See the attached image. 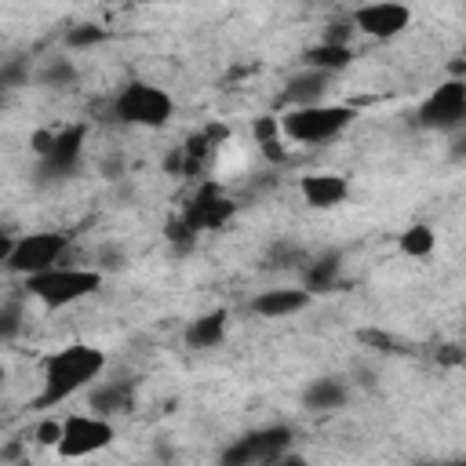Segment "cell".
I'll return each instance as SVG.
<instances>
[{
	"mask_svg": "<svg viewBox=\"0 0 466 466\" xmlns=\"http://www.w3.org/2000/svg\"><path fill=\"white\" fill-rule=\"evenodd\" d=\"M58 430H62V419H44V422L36 426V441L47 444V448H55V444H58Z\"/></svg>",
	"mask_w": 466,
	"mask_h": 466,
	"instance_id": "obj_24",
	"label": "cell"
},
{
	"mask_svg": "<svg viewBox=\"0 0 466 466\" xmlns=\"http://www.w3.org/2000/svg\"><path fill=\"white\" fill-rule=\"evenodd\" d=\"M69 251V237L58 233V229H36V233H22L11 240L7 255H4V266L18 277H29V273H40L55 262H62Z\"/></svg>",
	"mask_w": 466,
	"mask_h": 466,
	"instance_id": "obj_6",
	"label": "cell"
},
{
	"mask_svg": "<svg viewBox=\"0 0 466 466\" xmlns=\"http://www.w3.org/2000/svg\"><path fill=\"white\" fill-rule=\"evenodd\" d=\"M109 113H113V120H120V124H127V127L160 131V127H167L171 116H175V98H171L160 84L127 80V84L113 95Z\"/></svg>",
	"mask_w": 466,
	"mask_h": 466,
	"instance_id": "obj_4",
	"label": "cell"
},
{
	"mask_svg": "<svg viewBox=\"0 0 466 466\" xmlns=\"http://www.w3.org/2000/svg\"><path fill=\"white\" fill-rule=\"evenodd\" d=\"M291 441L295 433L288 426H262L240 437L222 451L226 466H255V462H288L291 459Z\"/></svg>",
	"mask_w": 466,
	"mask_h": 466,
	"instance_id": "obj_8",
	"label": "cell"
},
{
	"mask_svg": "<svg viewBox=\"0 0 466 466\" xmlns=\"http://www.w3.org/2000/svg\"><path fill=\"white\" fill-rule=\"evenodd\" d=\"M76 80V69L69 66V58H51L47 62V69L40 73V84H47V87H66V84H73Z\"/></svg>",
	"mask_w": 466,
	"mask_h": 466,
	"instance_id": "obj_21",
	"label": "cell"
},
{
	"mask_svg": "<svg viewBox=\"0 0 466 466\" xmlns=\"http://www.w3.org/2000/svg\"><path fill=\"white\" fill-rule=\"evenodd\" d=\"M255 142H258V149L269 157V160H284V138H280V127H277V116H262V120H255Z\"/></svg>",
	"mask_w": 466,
	"mask_h": 466,
	"instance_id": "obj_20",
	"label": "cell"
},
{
	"mask_svg": "<svg viewBox=\"0 0 466 466\" xmlns=\"http://www.w3.org/2000/svg\"><path fill=\"white\" fill-rule=\"evenodd\" d=\"M106 350L91 346V342H69L62 350H55L47 360H44V390L36 397L40 408H55L69 397H76L80 390H87L95 379H102L106 371Z\"/></svg>",
	"mask_w": 466,
	"mask_h": 466,
	"instance_id": "obj_1",
	"label": "cell"
},
{
	"mask_svg": "<svg viewBox=\"0 0 466 466\" xmlns=\"http://www.w3.org/2000/svg\"><path fill=\"white\" fill-rule=\"evenodd\" d=\"M353 62V51H350V44H342V40H320V44H313L306 55H302V66H313V69H324V73H342L346 66Z\"/></svg>",
	"mask_w": 466,
	"mask_h": 466,
	"instance_id": "obj_16",
	"label": "cell"
},
{
	"mask_svg": "<svg viewBox=\"0 0 466 466\" xmlns=\"http://www.w3.org/2000/svg\"><path fill=\"white\" fill-rule=\"evenodd\" d=\"M331 80H335L331 73L313 69V66H302L299 73L288 76V84H284V91H280L284 109H288V106H313V102H324L328 91H331Z\"/></svg>",
	"mask_w": 466,
	"mask_h": 466,
	"instance_id": "obj_13",
	"label": "cell"
},
{
	"mask_svg": "<svg viewBox=\"0 0 466 466\" xmlns=\"http://www.w3.org/2000/svg\"><path fill=\"white\" fill-rule=\"evenodd\" d=\"M353 106L342 102H313V106H288L277 113V127L284 146H324L335 142L353 124Z\"/></svg>",
	"mask_w": 466,
	"mask_h": 466,
	"instance_id": "obj_2",
	"label": "cell"
},
{
	"mask_svg": "<svg viewBox=\"0 0 466 466\" xmlns=\"http://www.w3.org/2000/svg\"><path fill=\"white\" fill-rule=\"evenodd\" d=\"M466 124V80L462 76H451V80H441L419 106V127L426 131H459Z\"/></svg>",
	"mask_w": 466,
	"mask_h": 466,
	"instance_id": "obj_7",
	"label": "cell"
},
{
	"mask_svg": "<svg viewBox=\"0 0 466 466\" xmlns=\"http://www.w3.org/2000/svg\"><path fill=\"white\" fill-rule=\"evenodd\" d=\"M116 437L109 415H98V411H69L62 415V430H58V444L55 451L62 459H87V455H98L102 448H109Z\"/></svg>",
	"mask_w": 466,
	"mask_h": 466,
	"instance_id": "obj_5",
	"label": "cell"
},
{
	"mask_svg": "<svg viewBox=\"0 0 466 466\" xmlns=\"http://www.w3.org/2000/svg\"><path fill=\"white\" fill-rule=\"evenodd\" d=\"M397 244H400V251H404L408 258H426V255L437 248V233H433V226H426V222H411V226L397 237Z\"/></svg>",
	"mask_w": 466,
	"mask_h": 466,
	"instance_id": "obj_18",
	"label": "cell"
},
{
	"mask_svg": "<svg viewBox=\"0 0 466 466\" xmlns=\"http://www.w3.org/2000/svg\"><path fill=\"white\" fill-rule=\"evenodd\" d=\"M350 25L368 40H393L411 25V7L400 0H368L350 11Z\"/></svg>",
	"mask_w": 466,
	"mask_h": 466,
	"instance_id": "obj_9",
	"label": "cell"
},
{
	"mask_svg": "<svg viewBox=\"0 0 466 466\" xmlns=\"http://www.w3.org/2000/svg\"><path fill=\"white\" fill-rule=\"evenodd\" d=\"M299 197H302L309 208L331 211V208L346 204V197H350V178L339 175V171H306V175L299 178Z\"/></svg>",
	"mask_w": 466,
	"mask_h": 466,
	"instance_id": "obj_12",
	"label": "cell"
},
{
	"mask_svg": "<svg viewBox=\"0 0 466 466\" xmlns=\"http://www.w3.org/2000/svg\"><path fill=\"white\" fill-rule=\"evenodd\" d=\"M22 288L29 299H36L44 309H66L87 295H95L102 288V273L95 266H69L66 258L40 269V273H29L22 277Z\"/></svg>",
	"mask_w": 466,
	"mask_h": 466,
	"instance_id": "obj_3",
	"label": "cell"
},
{
	"mask_svg": "<svg viewBox=\"0 0 466 466\" xmlns=\"http://www.w3.org/2000/svg\"><path fill=\"white\" fill-rule=\"evenodd\" d=\"M4 379H7V368H4V364H0V386H4Z\"/></svg>",
	"mask_w": 466,
	"mask_h": 466,
	"instance_id": "obj_25",
	"label": "cell"
},
{
	"mask_svg": "<svg viewBox=\"0 0 466 466\" xmlns=\"http://www.w3.org/2000/svg\"><path fill=\"white\" fill-rule=\"evenodd\" d=\"M131 404V386H124V382H91L87 386V408L91 411H98V415H113V411H124Z\"/></svg>",
	"mask_w": 466,
	"mask_h": 466,
	"instance_id": "obj_17",
	"label": "cell"
},
{
	"mask_svg": "<svg viewBox=\"0 0 466 466\" xmlns=\"http://www.w3.org/2000/svg\"><path fill=\"white\" fill-rule=\"evenodd\" d=\"M98 40H106V29H102V25H76V29L66 36L69 47H91V44H98Z\"/></svg>",
	"mask_w": 466,
	"mask_h": 466,
	"instance_id": "obj_22",
	"label": "cell"
},
{
	"mask_svg": "<svg viewBox=\"0 0 466 466\" xmlns=\"http://www.w3.org/2000/svg\"><path fill=\"white\" fill-rule=\"evenodd\" d=\"M36 153H40V171L47 178H66L80 164L84 127L80 124H69V127H58L51 135H36Z\"/></svg>",
	"mask_w": 466,
	"mask_h": 466,
	"instance_id": "obj_10",
	"label": "cell"
},
{
	"mask_svg": "<svg viewBox=\"0 0 466 466\" xmlns=\"http://www.w3.org/2000/svg\"><path fill=\"white\" fill-rule=\"evenodd\" d=\"M226 331H229V313L226 309H208V313H197L186 324L182 339H186L189 350H215V346L226 342Z\"/></svg>",
	"mask_w": 466,
	"mask_h": 466,
	"instance_id": "obj_14",
	"label": "cell"
},
{
	"mask_svg": "<svg viewBox=\"0 0 466 466\" xmlns=\"http://www.w3.org/2000/svg\"><path fill=\"white\" fill-rule=\"evenodd\" d=\"M346 397H350V390H346L342 379L320 375V379H309V386L302 390V408H309V411H335V408L346 404Z\"/></svg>",
	"mask_w": 466,
	"mask_h": 466,
	"instance_id": "obj_15",
	"label": "cell"
},
{
	"mask_svg": "<svg viewBox=\"0 0 466 466\" xmlns=\"http://www.w3.org/2000/svg\"><path fill=\"white\" fill-rule=\"evenodd\" d=\"M339 269H342L339 255H324V258H317V262L306 269V280H302V288H309L313 295H317V291H328V288L335 284Z\"/></svg>",
	"mask_w": 466,
	"mask_h": 466,
	"instance_id": "obj_19",
	"label": "cell"
},
{
	"mask_svg": "<svg viewBox=\"0 0 466 466\" xmlns=\"http://www.w3.org/2000/svg\"><path fill=\"white\" fill-rule=\"evenodd\" d=\"M309 302H313V291L309 288H302V284H280V288L258 291L248 302V309L255 317H266V320H284V317H295V313L309 309Z\"/></svg>",
	"mask_w": 466,
	"mask_h": 466,
	"instance_id": "obj_11",
	"label": "cell"
},
{
	"mask_svg": "<svg viewBox=\"0 0 466 466\" xmlns=\"http://www.w3.org/2000/svg\"><path fill=\"white\" fill-rule=\"evenodd\" d=\"M18 328H22V309L15 302L11 306H0V339L18 335Z\"/></svg>",
	"mask_w": 466,
	"mask_h": 466,
	"instance_id": "obj_23",
	"label": "cell"
}]
</instances>
